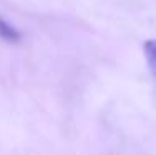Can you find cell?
Masks as SVG:
<instances>
[{"label":"cell","instance_id":"1","mask_svg":"<svg viewBox=\"0 0 156 155\" xmlns=\"http://www.w3.org/2000/svg\"><path fill=\"white\" fill-rule=\"evenodd\" d=\"M143 52H144V57H146L148 67H150L151 73H153L154 79H156V40L151 39L148 42H144Z\"/></svg>","mask_w":156,"mask_h":155},{"label":"cell","instance_id":"2","mask_svg":"<svg viewBox=\"0 0 156 155\" xmlns=\"http://www.w3.org/2000/svg\"><path fill=\"white\" fill-rule=\"evenodd\" d=\"M0 39L7 40V42H18L20 40V34L17 32L15 27L5 22L2 17H0Z\"/></svg>","mask_w":156,"mask_h":155}]
</instances>
